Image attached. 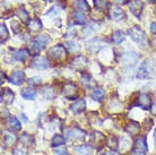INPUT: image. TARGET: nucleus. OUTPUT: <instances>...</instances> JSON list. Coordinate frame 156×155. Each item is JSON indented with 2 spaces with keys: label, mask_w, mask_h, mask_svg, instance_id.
<instances>
[{
  "label": "nucleus",
  "mask_w": 156,
  "mask_h": 155,
  "mask_svg": "<svg viewBox=\"0 0 156 155\" xmlns=\"http://www.w3.org/2000/svg\"><path fill=\"white\" fill-rule=\"evenodd\" d=\"M129 34L131 36V39L135 41L136 43H138L141 47H145L147 45V38H146V34L144 33V31L139 28L138 26H133L129 30Z\"/></svg>",
  "instance_id": "f257e3e1"
},
{
  "label": "nucleus",
  "mask_w": 156,
  "mask_h": 155,
  "mask_svg": "<svg viewBox=\"0 0 156 155\" xmlns=\"http://www.w3.org/2000/svg\"><path fill=\"white\" fill-rule=\"evenodd\" d=\"M65 136H66L67 140H83L85 139L86 132L82 130L80 128H70L67 129L65 132Z\"/></svg>",
  "instance_id": "f03ea898"
},
{
  "label": "nucleus",
  "mask_w": 156,
  "mask_h": 155,
  "mask_svg": "<svg viewBox=\"0 0 156 155\" xmlns=\"http://www.w3.org/2000/svg\"><path fill=\"white\" fill-rule=\"evenodd\" d=\"M62 94L63 96L67 97L68 100H76L78 94L77 86L75 85V84H73V83H67L66 85L63 86Z\"/></svg>",
  "instance_id": "7ed1b4c3"
},
{
  "label": "nucleus",
  "mask_w": 156,
  "mask_h": 155,
  "mask_svg": "<svg viewBox=\"0 0 156 155\" xmlns=\"http://www.w3.org/2000/svg\"><path fill=\"white\" fill-rule=\"evenodd\" d=\"M48 54L55 60H62L66 57V49H65V47L59 44V45L51 48L49 52H48Z\"/></svg>",
  "instance_id": "20e7f679"
},
{
  "label": "nucleus",
  "mask_w": 156,
  "mask_h": 155,
  "mask_svg": "<svg viewBox=\"0 0 156 155\" xmlns=\"http://www.w3.org/2000/svg\"><path fill=\"white\" fill-rule=\"evenodd\" d=\"M24 79H25V73L22 71V70L12 71L10 76H9V78H8V81H10L12 84H14V85H20L24 81Z\"/></svg>",
  "instance_id": "39448f33"
},
{
  "label": "nucleus",
  "mask_w": 156,
  "mask_h": 155,
  "mask_svg": "<svg viewBox=\"0 0 156 155\" xmlns=\"http://www.w3.org/2000/svg\"><path fill=\"white\" fill-rule=\"evenodd\" d=\"M138 54L135 53V52H125L121 56V61L123 62L125 65H128V66H133L137 61H138Z\"/></svg>",
  "instance_id": "423d86ee"
},
{
  "label": "nucleus",
  "mask_w": 156,
  "mask_h": 155,
  "mask_svg": "<svg viewBox=\"0 0 156 155\" xmlns=\"http://www.w3.org/2000/svg\"><path fill=\"white\" fill-rule=\"evenodd\" d=\"M129 9L133 15L139 17L143 10V1L141 0H131L129 4Z\"/></svg>",
  "instance_id": "0eeeda50"
},
{
  "label": "nucleus",
  "mask_w": 156,
  "mask_h": 155,
  "mask_svg": "<svg viewBox=\"0 0 156 155\" xmlns=\"http://www.w3.org/2000/svg\"><path fill=\"white\" fill-rule=\"evenodd\" d=\"M33 68H36V69H47L49 67V61H48L47 58H43V57H35L33 59L31 65Z\"/></svg>",
  "instance_id": "6e6552de"
},
{
  "label": "nucleus",
  "mask_w": 156,
  "mask_h": 155,
  "mask_svg": "<svg viewBox=\"0 0 156 155\" xmlns=\"http://www.w3.org/2000/svg\"><path fill=\"white\" fill-rule=\"evenodd\" d=\"M149 76H151V74H149L147 60H145V61L141 63V66L138 68V70H137V78H139V79H146V78H148Z\"/></svg>",
  "instance_id": "1a4fd4ad"
},
{
  "label": "nucleus",
  "mask_w": 156,
  "mask_h": 155,
  "mask_svg": "<svg viewBox=\"0 0 156 155\" xmlns=\"http://www.w3.org/2000/svg\"><path fill=\"white\" fill-rule=\"evenodd\" d=\"M110 17L113 20H120L125 17V13L118 6H112L110 8Z\"/></svg>",
  "instance_id": "9d476101"
},
{
  "label": "nucleus",
  "mask_w": 156,
  "mask_h": 155,
  "mask_svg": "<svg viewBox=\"0 0 156 155\" xmlns=\"http://www.w3.org/2000/svg\"><path fill=\"white\" fill-rule=\"evenodd\" d=\"M71 111L75 113H80L83 111H85L86 109V102L84 99H79V100H76V101L70 105Z\"/></svg>",
  "instance_id": "9b49d317"
},
{
  "label": "nucleus",
  "mask_w": 156,
  "mask_h": 155,
  "mask_svg": "<svg viewBox=\"0 0 156 155\" xmlns=\"http://www.w3.org/2000/svg\"><path fill=\"white\" fill-rule=\"evenodd\" d=\"M14 97H15V94L9 88H5L1 91V102L5 104H10L14 101Z\"/></svg>",
  "instance_id": "f8f14e48"
},
{
  "label": "nucleus",
  "mask_w": 156,
  "mask_h": 155,
  "mask_svg": "<svg viewBox=\"0 0 156 155\" xmlns=\"http://www.w3.org/2000/svg\"><path fill=\"white\" fill-rule=\"evenodd\" d=\"M75 153L77 155H92L93 154V147L88 144L79 145L77 147H75Z\"/></svg>",
  "instance_id": "ddd939ff"
},
{
  "label": "nucleus",
  "mask_w": 156,
  "mask_h": 155,
  "mask_svg": "<svg viewBox=\"0 0 156 155\" xmlns=\"http://www.w3.org/2000/svg\"><path fill=\"white\" fill-rule=\"evenodd\" d=\"M151 103H152V100H151V96L148 94H140L139 97H138V105L140 106L141 109H149L151 106Z\"/></svg>",
  "instance_id": "4468645a"
},
{
  "label": "nucleus",
  "mask_w": 156,
  "mask_h": 155,
  "mask_svg": "<svg viewBox=\"0 0 156 155\" xmlns=\"http://www.w3.org/2000/svg\"><path fill=\"white\" fill-rule=\"evenodd\" d=\"M104 140H106V138H105V136L103 135L102 132H92V135H90V142H92L94 145L100 146V145L103 144Z\"/></svg>",
  "instance_id": "2eb2a0df"
},
{
  "label": "nucleus",
  "mask_w": 156,
  "mask_h": 155,
  "mask_svg": "<svg viewBox=\"0 0 156 155\" xmlns=\"http://www.w3.org/2000/svg\"><path fill=\"white\" fill-rule=\"evenodd\" d=\"M86 62H87V59L85 57H83V56H78L76 58L74 59V61H73V67H74L76 70H83L85 68L86 66Z\"/></svg>",
  "instance_id": "dca6fc26"
},
{
  "label": "nucleus",
  "mask_w": 156,
  "mask_h": 155,
  "mask_svg": "<svg viewBox=\"0 0 156 155\" xmlns=\"http://www.w3.org/2000/svg\"><path fill=\"white\" fill-rule=\"evenodd\" d=\"M126 130L131 136H137L139 134V132H140V126L136 121H130V124L126 127Z\"/></svg>",
  "instance_id": "f3484780"
},
{
  "label": "nucleus",
  "mask_w": 156,
  "mask_h": 155,
  "mask_svg": "<svg viewBox=\"0 0 156 155\" xmlns=\"http://www.w3.org/2000/svg\"><path fill=\"white\" fill-rule=\"evenodd\" d=\"M82 84L87 88H94L96 86V81H94V78L88 74H84L82 76Z\"/></svg>",
  "instance_id": "a211bd4d"
},
{
  "label": "nucleus",
  "mask_w": 156,
  "mask_h": 155,
  "mask_svg": "<svg viewBox=\"0 0 156 155\" xmlns=\"http://www.w3.org/2000/svg\"><path fill=\"white\" fill-rule=\"evenodd\" d=\"M28 56H30V52H28L26 49H20V50H17L15 51V53H14V58L16 60H18V61H25L26 59L28 58Z\"/></svg>",
  "instance_id": "6ab92c4d"
},
{
  "label": "nucleus",
  "mask_w": 156,
  "mask_h": 155,
  "mask_svg": "<svg viewBox=\"0 0 156 155\" xmlns=\"http://www.w3.org/2000/svg\"><path fill=\"white\" fill-rule=\"evenodd\" d=\"M36 96V91L30 87H26L22 91V97L25 100H34Z\"/></svg>",
  "instance_id": "aec40b11"
},
{
  "label": "nucleus",
  "mask_w": 156,
  "mask_h": 155,
  "mask_svg": "<svg viewBox=\"0 0 156 155\" xmlns=\"http://www.w3.org/2000/svg\"><path fill=\"white\" fill-rule=\"evenodd\" d=\"M8 124H9V127L12 129V130H15V132H18L22 128V124H20V120L16 118V117H9L8 118Z\"/></svg>",
  "instance_id": "412c9836"
},
{
  "label": "nucleus",
  "mask_w": 156,
  "mask_h": 155,
  "mask_svg": "<svg viewBox=\"0 0 156 155\" xmlns=\"http://www.w3.org/2000/svg\"><path fill=\"white\" fill-rule=\"evenodd\" d=\"M66 142V138H63L61 135H55L52 137V139H51V146L52 147H60V146H62L63 144Z\"/></svg>",
  "instance_id": "4be33fe9"
},
{
  "label": "nucleus",
  "mask_w": 156,
  "mask_h": 155,
  "mask_svg": "<svg viewBox=\"0 0 156 155\" xmlns=\"http://www.w3.org/2000/svg\"><path fill=\"white\" fill-rule=\"evenodd\" d=\"M20 142L23 144L24 146L28 147V146H32V145H33L34 139H33V137H32L31 135H28V134H26V132H24L23 135L20 137Z\"/></svg>",
  "instance_id": "5701e85b"
},
{
  "label": "nucleus",
  "mask_w": 156,
  "mask_h": 155,
  "mask_svg": "<svg viewBox=\"0 0 156 155\" xmlns=\"http://www.w3.org/2000/svg\"><path fill=\"white\" fill-rule=\"evenodd\" d=\"M34 41L39 44L41 49H43V48H45V45H47L48 43L50 42V38H49L48 35H45V34H42V35L36 36V39L34 40Z\"/></svg>",
  "instance_id": "b1692460"
},
{
  "label": "nucleus",
  "mask_w": 156,
  "mask_h": 155,
  "mask_svg": "<svg viewBox=\"0 0 156 155\" xmlns=\"http://www.w3.org/2000/svg\"><path fill=\"white\" fill-rule=\"evenodd\" d=\"M4 140L7 145H14L17 140V137H16L12 132H4Z\"/></svg>",
  "instance_id": "393cba45"
},
{
  "label": "nucleus",
  "mask_w": 156,
  "mask_h": 155,
  "mask_svg": "<svg viewBox=\"0 0 156 155\" xmlns=\"http://www.w3.org/2000/svg\"><path fill=\"white\" fill-rule=\"evenodd\" d=\"M28 28L32 32H39L42 28V23L40 22V20H31L28 22Z\"/></svg>",
  "instance_id": "a878e982"
},
{
  "label": "nucleus",
  "mask_w": 156,
  "mask_h": 155,
  "mask_svg": "<svg viewBox=\"0 0 156 155\" xmlns=\"http://www.w3.org/2000/svg\"><path fill=\"white\" fill-rule=\"evenodd\" d=\"M135 148L139 151L146 152L147 151V144H146V138L145 137H139L135 143Z\"/></svg>",
  "instance_id": "bb28decb"
},
{
  "label": "nucleus",
  "mask_w": 156,
  "mask_h": 155,
  "mask_svg": "<svg viewBox=\"0 0 156 155\" xmlns=\"http://www.w3.org/2000/svg\"><path fill=\"white\" fill-rule=\"evenodd\" d=\"M42 93L43 95L49 99V100H52V99H55V91L53 87H51V86H45V87H43L42 89Z\"/></svg>",
  "instance_id": "cd10ccee"
},
{
  "label": "nucleus",
  "mask_w": 156,
  "mask_h": 155,
  "mask_svg": "<svg viewBox=\"0 0 156 155\" xmlns=\"http://www.w3.org/2000/svg\"><path fill=\"white\" fill-rule=\"evenodd\" d=\"M92 99L98 102H101L104 99V91L102 88H95L92 93Z\"/></svg>",
  "instance_id": "c85d7f7f"
},
{
  "label": "nucleus",
  "mask_w": 156,
  "mask_h": 155,
  "mask_svg": "<svg viewBox=\"0 0 156 155\" xmlns=\"http://www.w3.org/2000/svg\"><path fill=\"white\" fill-rule=\"evenodd\" d=\"M16 15L20 17L23 23H28V14L24 8H20L16 10Z\"/></svg>",
  "instance_id": "c756f323"
},
{
  "label": "nucleus",
  "mask_w": 156,
  "mask_h": 155,
  "mask_svg": "<svg viewBox=\"0 0 156 155\" xmlns=\"http://www.w3.org/2000/svg\"><path fill=\"white\" fill-rule=\"evenodd\" d=\"M74 23L75 24H85L86 17L82 12H76L74 14Z\"/></svg>",
  "instance_id": "7c9ffc66"
},
{
  "label": "nucleus",
  "mask_w": 156,
  "mask_h": 155,
  "mask_svg": "<svg viewBox=\"0 0 156 155\" xmlns=\"http://www.w3.org/2000/svg\"><path fill=\"white\" fill-rule=\"evenodd\" d=\"M76 7L79 12H88L90 10V6L86 0H78L76 2Z\"/></svg>",
  "instance_id": "2f4dec72"
},
{
  "label": "nucleus",
  "mask_w": 156,
  "mask_h": 155,
  "mask_svg": "<svg viewBox=\"0 0 156 155\" xmlns=\"http://www.w3.org/2000/svg\"><path fill=\"white\" fill-rule=\"evenodd\" d=\"M106 145L109 146L110 148H112V150H117L118 148V138L115 136H111L109 138H106Z\"/></svg>",
  "instance_id": "473e14b6"
},
{
  "label": "nucleus",
  "mask_w": 156,
  "mask_h": 155,
  "mask_svg": "<svg viewBox=\"0 0 156 155\" xmlns=\"http://www.w3.org/2000/svg\"><path fill=\"white\" fill-rule=\"evenodd\" d=\"M125 34H123V32L121 31H117L114 32L113 34H112V41L114 43H121L123 40H125Z\"/></svg>",
  "instance_id": "72a5a7b5"
},
{
  "label": "nucleus",
  "mask_w": 156,
  "mask_h": 155,
  "mask_svg": "<svg viewBox=\"0 0 156 155\" xmlns=\"http://www.w3.org/2000/svg\"><path fill=\"white\" fill-rule=\"evenodd\" d=\"M93 1L94 6L100 10H104L109 6V0H93Z\"/></svg>",
  "instance_id": "f704fd0d"
},
{
  "label": "nucleus",
  "mask_w": 156,
  "mask_h": 155,
  "mask_svg": "<svg viewBox=\"0 0 156 155\" xmlns=\"http://www.w3.org/2000/svg\"><path fill=\"white\" fill-rule=\"evenodd\" d=\"M0 35H1V43L4 42V41H6L8 39V36H9L7 27H6V25L4 23H1V25H0Z\"/></svg>",
  "instance_id": "c9c22d12"
},
{
  "label": "nucleus",
  "mask_w": 156,
  "mask_h": 155,
  "mask_svg": "<svg viewBox=\"0 0 156 155\" xmlns=\"http://www.w3.org/2000/svg\"><path fill=\"white\" fill-rule=\"evenodd\" d=\"M41 50H42V49L40 48V45L35 42V41H33V42L31 43V48H30V51H31V53L33 54V56H37V54L40 53V51H41Z\"/></svg>",
  "instance_id": "e433bc0d"
},
{
  "label": "nucleus",
  "mask_w": 156,
  "mask_h": 155,
  "mask_svg": "<svg viewBox=\"0 0 156 155\" xmlns=\"http://www.w3.org/2000/svg\"><path fill=\"white\" fill-rule=\"evenodd\" d=\"M41 81H42V79L37 77V76H35V77H32L28 79V84L32 86H39L41 85Z\"/></svg>",
  "instance_id": "4c0bfd02"
},
{
  "label": "nucleus",
  "mask_w": 156,
  "mask_h": 155,
  "mask_svg": "<svg viewBox=\"0 0 156 155\" xmlns=\"http://www.w3.org/2000/svg\"><path fill=\"white\" fill-rule=\"evenodd\" d=\"M66 48L68 49V50H70V51H76L78 50V47H77V44L75 42H67L66 43Z\"/></svg>",
  "instance_id": "58836bf2"
},
{
  "label": "nucleus",
  "mask_w": 156,
  "mask_h": 155,
  "mask_svg": "<svg viewBox=\"0 0 156 155\" xmlns=\"http://www.w3.org/2000/svg\"><path fill=\"white\" fill-rule=\"evenodd\" d=\"M55 155H70V154L65 148H59V150H55Z\"/></svg>",
  "instance_id": "ea45409f"
},
{
  "label": "nucleus",
  "mask_w": 156,
  "mask_h": 155,
  "mask_svg": "<svg viewBox=\"0 0 156 155\" xmlns=\"http://www.w3.org/2000/svg\"><path fill=\"white\" fill-rule=\"evenodd\" d=\"M12 26H14V27H12V30H14V32H15V33H18V32L20 31V24L17 23V22H15V20H12Z\"/></svg>",
  "instance_id": "a19ab883"
},
{
  "label": "nucleus",
  "mask_w": 156,
  "mask_h": 155,
  "mask_svg": "<svg viewBox=\"0 0 156 155\" xmlns=\"http://www.w3.org/2000/svg\"><path fill=\"white\" fill-rule=\"evenodd\" d=\"M14 155H27V153L20 148H16V150H14Z\"/></svg>",
  "instance_id": "79ce46f5"
},
{
  "label": "nucleus",
  "mask_w": 156,
  "mask_h": 155,
  "mask_svg": "<svg viewBox=\"0 0 156 155\" xmlns=\"http://www.w3.org/2000/svg\"><path fill=\"white\" fill-rule=\"evenodd\" d=\"M133 155H145V152L139 151V150H137V148H135V150L133 151Z\"/></svg>",
  "instance_id": "37998d69"
},
{
  "label": "nucleus",
  "mask_w": 156,
  "mask_h": 155,
  "mask_svg": "<svg viewBox=\"0 0 156 155\" xmlns=\"http://www.w3.org/2000/svg\"><path fill=\"white\" fill-rule=\"evenodd\" d=\"M151 112H152L153 116L156 117V102L155 103H153V105L151 106Z\"/></svg>",
  "instance_id": "c03bdc74"
},
{
  "label": "nucleus",
  "mask_w": 156,
  "mask_h": 155,
  "mask_svg": "<svg viewBox=\"0 0 156 155\" xmlns=\"http://www.w3.org/2000/svg\"><path fill=\"white\" fill-rule=\"evenodd\" d=\"M151 31H152L154 34H156V22L155 23H152V25H151Z\"/></svg>",
  "instance_id": "a18cd8bd"
},
{
  "label": "nucleus",
  "mask_w": 156,
  "mask_h": 155,
  "mask_svg": "<svg viewBox=\"0 0 156 155\" xmlns=\"http://www.w3.org/2000/svg\"><path fill=\"white\" fill-rule=\"evenodd\" d=\"M5 73L4 71H1V83H5Z\"/></svg>",
  "instance_id": "49530a36"
},
{
  "label": "nucleus",
  "mask_w": 156,
  "mask_h": 155,
  "mask_svg": "<svg viewBox=\"0 0 156 155\" xmlns=\"http://www.w3.org/2000/svg\"><path fill=\"white\" fill-rule=\"evenodd\" d=\"M115 1L120 2V4H125V2H126V0H115Z\"/></svg>",
  "instance_id": "de8ad7c7"
},
{
  "label": "nucleus",
  "mask_w": 156,
  "mask_h": 155,
  "mask_svg": "<svg viewBox=\"0 0 156 155\" xmlns=\"http://www.w3.org/2000/svg\"><path fill=\"white\" fill-rule=\"evenodd\" d=\"M146 1H148V2H154V1H156V0H146Z\"/></svg>",
  "instance_id": "09e8293b"
},
{
  "label": "nucleus",
  "mask_w": 156,
  "mask_h": 155,
  "mask_svg": "<svg viewBox=\"0 0 156 155\" xmlns=\"http://www.w3.org/2000/svg\"><path fill=\"white\" fill-rule=\"evenodd\" d=\"M105 155H113V153H106Z\"/></svg>",
  "instance_id": "8fccbe9b"
}]
</instances>
